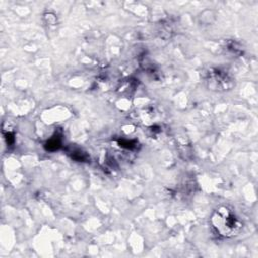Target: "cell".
<instances>
[{
    "label": "cell",
    "instance_id": "cell-1",
    "mask_svg": "<svg viewBox=\"0 0 258 258\" xmlns=\"http://www.w3.org/2000/svg\"><path fill=\"white\" fill-rule=\"evenodd\" d=\"M211 224L217 235L231 238L240 231L242 224L235 213L228 207H219L211 217Z\"/></svg>",
    "mask_w": 258,
    "mask_h": 258
},
{
    "label": "cell",
    "instance_id": "cell-2",
    "mask_svg": "<svg viewBox=\"0 0 258 258\" xmlns=\"http://www.w3.org/2000/svg\"><path fill=\"white\" fill-rule=\"evenodd\" d=\"M47 149H50V150H54V149H57L58 146H59V141L57 139H50L48 142H47Z\"/></svg>",
    "mask_w": 258,
    "mask_h": 258
}]
</instances>
